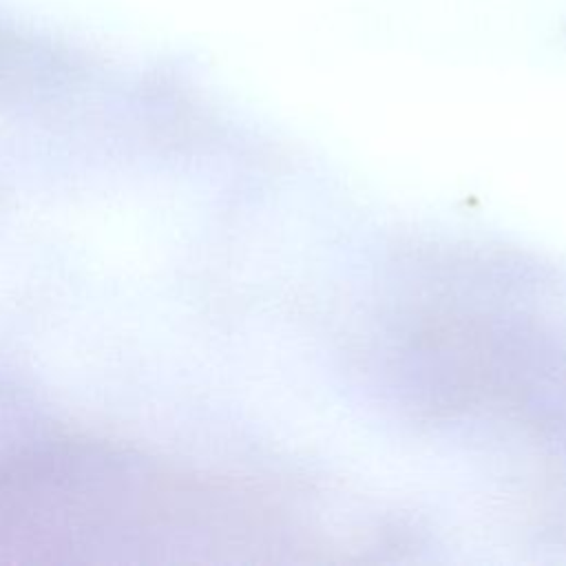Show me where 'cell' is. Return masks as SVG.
I'll use <instances>...</instances> for the list:
<instances>
[{
  "mask_svg": "<svg viewBox=\"0 0 566 566\" xmlns=\"http://www.w3.org/2000/svg\"><path fill=\"white\" fill-rule=\"evenodd\" d=\"M232 484L91 440L0 458V564L150 566L261 544Z\"/></svg>",
  "mask_w": 566,
  "mask_h": 566,
  "instance_id": "1",
  "label": "cell"
}]
</instances>
